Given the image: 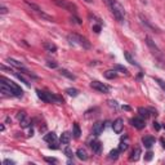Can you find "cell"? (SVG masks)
I'll use <instances>...</instances> for the list:
<instances>
[{
	"instance_id": "cell-1",
	"label": "cell",
	"mask_w": 165,
	"mask_h": 165,
	"mask_svg": "<svg viewBox=\"0 0 165 165\" xmlns=\"http://www.w3.org/2000/svg\"><path fill=\"white\" fill-rule=\"evenodd\" d=\"M110 9L114 14V17L119 21V22H123L125 18V11H124V7L121 5L117 0H110Z\"/></svg>"
},
{
	"instance_id": "cell-2",
	"label": "cell",
	"mask_w": 165,
	"mask_h": 165,
	"mask_svg": "<svg viewBox=\"0 0 165 165\" xmlns=\"http://www.w3.org/2000/svg\"><path fill=\"white\" fill-rule=\"evenodd\" d=\"M67 39H68V41H70L71 45H79L84 49L90 48V43L88 41V39H85L84 36L79 35V34H70Z\"/></svg>"
},
{
	"instance_id": "cell-3",
	"label": "cell",
	"mask_w": 165,
	"mask_h": 165,
	"mask_svg": "<svg viewBox=\"0 0 165 165\" xmlns=\"http://www.w3.org/2000/svg\"><path fill=\"white\" fill-rule=\"evenodd\" d=\"M36 94H38V97H39L43 102H45V103H62V102H63L62 98H59V97H57V95L52 94V93L43 92V90H40V89L36 90Z\"/></svg>"
},
{
	"instance_id": "cell-4",
	"label": "cell",
	"mask_w": 165,
	"mask_h": 165,
	"mask_svg": "<svg viewBox=\"0 0 165 165\" xmlns=\"http://www.w3.org/2000/svg\"><path fill=\"white\" fill-rule=\"evenodd\" d=\"M25 4H26V5H29V7L31 8V9H32L34 12H35V13H38V14L41 17V18H44V20H47V21H50V22H53V21H54V18H53V17H52V16H49V14H47V13H45L44 11H43L39 5H38V4H35V3H31V2H29V0H25Z\"/></svg>"
},
{
	"instance_id": "cell-5",
	"label": "cell",
	"mask_w": 165,
	"mask_h": 165,
	"mask_svg": "<svg viewBox=\"0 0 165 165\" xmlns=\"http://www.w3.org/2000/svg\"><path fill=\"white\" fill-rule=\"evenodd\" d=\"M56 5H58L59 8H63L65 11H68V12H71V13H75L76 9H77V7L71 3V2H68V0H52Z\"/></svg>"
},
{
	"instance_id": "cell-6",
	"label": "cell",
	"mask_w": 165,
	"mask_h": 165,
	"mask_svg": "<svg viewBox=\"0 0 165 165\" xmlns=\"http://www.w3.org/2000/svg\"><path fill=\"white\" fill-rule=\"evenodd\" d=\"M2 83H4V84H7L9 88L12 89V93H13V95L14 97H22V94H23V92H22V89L20 88L17 84H14L13 81H11V80H8L7 77H2Z\"/></svg>"
},
{
	"instance_id": "cell-7",
	"label": "cell",
	"mask_w": 165,
	"mask_h": 165,
	"mask_svg": "<svg viewBox=\"0 0 165 165\" xmlns=\"http://www.w3.org/2000/svg\"><path fill=\"white\" fill-rule=\"evenodd\" d=\"M146 44H147V47L150 48V50L152 52V54H154V56L161 58V50L158 48V45L155 44V41H152V39H151L150 36H147V38H146Z\"/></svg>"
},
{
	"instance_id": "cell-8",
	"label": "cell",
	"mask_w": 165,
	"mask_h": 165,
	"mask_svg": "<svg viewBox=\"0 0 165 165\" xmlns=\"http://www.w3.org/2000/svg\"><path fill=\"white\" fill-rule=\"evenodd\" d=\"M90 86H92L94 90H97V92H99V93H105V94H106V93L110 92V86H108V85L103 84V83H101V81H97V80L92 81Z\"/></svg>"
},
{
	"instance_id": "cell-9",
	"label": "cell",
	"mask_w": 165,
	"mask_h": 165,
	"mask_svg": "<svg viewBox=\"0 0 165 165\" xmlns=\"http://www.w3.org/2000/svg\"><path fill=\"white\" fill-rule=\"evenodd\" d=\"M44 141L50 144L49 146L50 149H57V135L54 133H48V134H45Z\"/></svg>"
},
{
	"instance_id": "cell-10",
	"label": "cell",
	"mask_w": 165,
	"mask_h": 165,
	"mask_svg": "<svg viewBox=\"0 0 165 165\" xmlns=\"http://www.w3.org/2000/svg\"><path fill=\"white\" fill-rule=\"evenodd\" d=\"M123 128H124V120L121 119V117L116 119L114 121V124H112V129H114V132L117 133V134L123 132Z\"/></svg>"
},
{
	"instance_id": "cell-11",
	"label": "cell",
	"mask_w": 165,
	"mask_h": 165,
	"mask_svg": "<svg viewBox=\"0 0 165 165\" xmlns=\"http://www.w3.org/2000/svg\"><path fill=\"white\" fill-rule=\"evenodd\" d=\"M130 123H132V125L134 126V128H137V129H143L144 126H146V124H144V119L143 117H134V119H132L130 120Z\"/></svg>"
},
{
	"instance_id": "cell-12",
	"label": "cell",
	"mask_w": 165,
	"mask_h": 165,
	"mask_svg": "<svg viewBox=\"0 0 165 165\" xmlns=\"http://www.w3.org/2000/svg\"><path fill=\"white\" fill-rule=\"evenodd\" d=\"M103 129H105V124H103V121H97L94 125H93V134L94 135H99Z\"/></svg>"
},
{
	"instance_id": "cell-13",
	"label": "cell",
	"mask_w": 165,
	"mask_h": 165,
	"mask_svg": "<svg viewBox=\"0 0 165 165\" xmlns=\"http://www.w3.org/2000/svg\"><path fill=\"white\" fill-rule=\"evenodd\" d=\"M141 149L140 147H135V149L132 151V154H130V156H129V160L130 161H137L138 159L141 158Z\"/></svg>"
},
{
	"instance_id": "cell-14",
	"label": "cell",
	"mask_w": 165,
	"mask_h": 165,
	"mask_svg": "<svg viewBox=\"0 0 165 165\" xmlns=\"http://www.w3.org/2000/svg\"><path fill=\"white\" fill-rule=\"evenodd\" d=\"M90 149L95 154H101V151H102V144H101L99 141H92L90 142Z\"/></svg>"
},
{
	"instance_id": "cell-15",
	"label": "cell",
	"mask_w": 165,
	"mask_h": 165,
	"mask_svg": "<svg viewBox=\"0 0 165 165\" xmlns=\"http://www.w3.org/2000/svg\"><path fill=\"white\" fill-rule=\"evenodd\" d=\"M142 143L144 144L146 149H151V147L155 144V138L154 137H144L142 140Z\"/></svg>"
},
{
	"instance_id": "cell-16",
	"label": "cell",
	"mask_w": 165,
	"mask_h": 165,
	"mask_svg": "<svg viewBox=\"0 0 165 165\" xmlns=\"http://www.w3.org/2000/svg\"><path fill=\"white\" fill-rule=\"evenodd\" d=\"M140 18H141L142 23H143V25H146V26H147V27H149V29H151V30H154V31H156V32H159V29L156 27V26H154V25H152V23H151V22H150L149 20H147V18H144V17H143L142 14L140 16Z\"/></svg>"
},
{
	"instance_id": "cell-17",
	"label": "cell",
	"mask_w": 165,
	"mask_h": 165,
	"mask_svg": "<svg viewBox=\"0 0 165 165\" xmlns=\"http://www.w3.org/2000/svg\"><path fill=\"white\" fill-rule=\"evenodd\" d=\"M138 114H140V116H141V117H143V119H147V117H150V115H151V111H150L149 108L140 107V108H138Z\"/></svg>"
},
{
	"instance_id": "cell-18",
	"label": "cell",
	"mask_w": 165,
	"mask_h": 165,
	"mask_svg": "<svg viewBox=\"0 0 165 165\" xmlns=\"http://www.w3.org/2000/svg\"><path fill=\"white\" fill-rule=\"evenodd\" d=\"M70 140H71V134L68 132H65V133H62V135H61V143L62 144H68Z\"/></svg>"
},
{
	"instance_id": "cell-19",
	"label": "cell",
	"mask_w": 165,
	"mask_h": 165,
	"mask_svg": "<svg viewBox=\"0 0 165 165\" xmlns=\"http://www.w3.org/2000/svg\"><path fill=\"white\" fill-rule=\"evenodd\" d=\"M76 156L80 160H86V159H88V154H86L85 149H79V150H77L76 151Z\"/></svg>"
},
{
	"instance_id": "cell-20",
	"label": "cell",
	"mask_w": 165,
	"mask_h": 165,
	"mask_svg": "<svg viewBox=\"0 0 165 165\" xmlns=\"http://www.w3.org/2000/svg\"><path fill=\"white\" fill-rule=\"evenodd\" d=\"M44 49L47 52H50V53H54V52H57V47L54 44H52V43H44Z\"/></svg>"
},
{
	"instance_id": "cell-21",
	"label": "cell",
	"mask_w": 165,
	"mask_h": 165,
	"mask_svg": "<svg viewBox=\"0 0 165 165\" xmlns=\"http://www.w3.org/2000/svg\"><path fill=\"white\" fill-rule=\"evenodd\" d=\"M59 72H61V75H63V76L68 77V79H70V80H75V79H76V76H75L74 74H71L70 71H67V70H65V68H62V70H61Z\"/></svg>"
},
{
	"instance_id": "cell-22",
	"label": "cell",
	"mask_w": 165,
	"mask_h": 165,
	"mask_svg": "<svg viewBox=\"0 0 165 165\" xmlns=\"http://www.w3.org/2000/svg\"><path fill=\"white\" fill-rule=\"evenodd\" d=\"M124 57L126 58V61H128V62L130 63V65H134V66H138V63H137V61L132 57V54H130V53H128V52H125V53H124Z\"/></svg>"
},
{
	"instance_id": "cell-23",
	"label": "cell",
	"mask_w": 165,
	"mask_h": 165,
	"mask_svg": "<svg viewBox=\"0 0 165 165\" xmlns=\"http://www.w3.org/2000/svg\"><path fill=\"white\" fill-rule=\"evenodd\" d=\"M74 137L75 138H79L80 137V134H81V130H80V126H79V124H77V123H75L74 124Z\"/></svg>"
},
{
	"instance_id": "cell-24",
	"label": "cell",
	"mask_w": 165,
	"mask_h": 165,
	"mask_svg": "<svg viewBox=\"0 0 165 165\" xmlns=\"http://www.w3.org/2000/svg\"><path fill=\"white\" fill-rule=\"evenodd\" d=\"M116 76H117V72L115 70H108V71L105 72V77H106V79H114V77H116Z\"/></svg>"
},
{
	"instance_id": "cell-25",
	"label": "cell",
	"mask_w": 165,
	"mask_h": 165,
	"mask_svg": "<svg viewBox=\"0 0 165 165\" xmlns=\"http://www.w3.org/2000/svg\"><path fill=\"white\" fill-rule=\"evenodd\" d=\"M66 93H67L68 95H71V97H76V95L79 94V90L75 89V88H67V89H66Z\"/></svg>"
},
{
	"instance_id": "cell-26",
	"label": "cell",
	"mask_w": 165,
	"mask_h": 165,
	"mask_svg": "<svg viewBox=\"0 0 165 165\" xmlns=\"http://www.w3.org/2000/svg\"><path fill=\"white\" fill-rule=\"evenodd\" d=\"M119 152H120L119 149H117V150H112V151L110 152V155H108V158H110L111 160H116L117 156H119Z\"/></svg>"
},
{
	"instance_id": "cell-27",
	"label": "cell",
	"mask_w": 165,
	"mask_h": 165,
	"mask_svg": "<svg viewBox=\"0 0 165 165\" xmlns=\"http://www.w3.org/2000/svg\"><path fill=\"white\" fill-rule=\"evenodd\" d=\"M14 75H16L17 77H18V79H20V80H22V81H23V83H25L26 85H30V81H29L27 79H26V77H25V76H23L22 74H18V72H14Z\"/></svg>"
},
{
	"instance_id": "cell-28",
	"label": "cell",
	"mask_w": 165,
	"mask_h": 165,
	"mask_svg": "<svg viewBox=\"0 0 165 165\" xmlns=\"http://www.w3.org/2000/svg\"><path fill=\"white\" fill-rule=\"evenodd\" d=\"M119 150H120V152L126 151V150H128V143H126V142H121V143L119 144Z\"/></svg>"
},
{
	"instance_id": "cell-29",
	"label": "cell",
	"mask_w": 165,
	"mask_h": 165,
	"mask_svg": "<svg viewBox=\"0 0 165 165\" xmlns=\"http://www.w3.org/2000/svg\"><path fill=\"white\" fill-rule=\"evenodd\" d=\"M155 81H158V84L161 86V89L165 92V81L161 80V79H159V77H155Z\"/></svg>"
},
{
	"instance_id": "cell-30",
	"label": "cell",
	"mask_w": 165,
	"mask_h": 165,
	"mask_svg": "<svg viewBox=\"0 0 165 165\" xmlns=\"http://www.w3.org/2000/svg\"><path fill=\"white\" fill-rule=\"evenodd\" d=\"M17 119H18L20 121H22L23 119H26V112L25 111H20L18 114H17Z\"/></svg>"
},
{
	"instance_id": "cell-31",
	"label": "cell",
	"mask_w": 165,
	"mask_h": 165,
	"mask_svg": "<svg viewBox=\"0 0 165 165\" xmlns=\"http://www.w3.org/2000/svg\"><path fill=\"white\" fill-rule=\"evenodd\" d=\"M20 123H21V125H22L23 128H27V126L30 125V120H29L27 117H26V119H23L22 121H20Z\"/></svg>"
},
{
	"instance_id": "cell-32",
	"label": "cell",
	"mask_w": 165,
	"mask_h": 165,
	"mask_svg": "<svg viewBox=\"0 0 165 165\" xmlns=\"http://www.w3.org/2000/svg\"><path fill=\"white\" fill-rule=\"evenodd\" d=\"M65 155L67 156V158H72V150L70 149V147H66L65 149Z\"/></svg>"
},
{
	"instance_id": "cell-33",
	"label": "cell",
	"mask_w": 165,
	"mask_h": 165,
	"mask_svg": "<svg viewBox=\"0 0 165 165\" xmlns=\"http://www.w3.org/2000/svg\"><path fill=\"white\" fill-rule=\"evenodd\" d=\"M115 68H116V70H119V71H121V72H124V74H126V72H128L126 68H125V67H123V66H120V65L115 66Z\"/></svg>"
},
{
	"instance_id": "cell-34",
	"label": "cell",
	"mask_w": 165,
	"mask_h": 165,
	"mask_svg": "<svg viewBox=\"0 0 165 165\" xmlns=\"http://www.w3.org/2000/svg\"><path fill=\"white\" fill-rule=\"evenodd\" d=\"M151 159H152V152H147L146 156H144V160L146 161H150Z\"/></svg>"
},
{
	"instance_id": "cell-35",
	"label": "cell",
	"mask_w": 165,
	"mask_h": 165,
	"mask_svg": "<svg viewBox=\"0 0 165 165\" xmlns=\"http://www.w3.org/2000/svg\"><path fill=\"white\" fill-rule=\"evenodd\" d=\"M44 160H45L47 163H50V164H52V163H54V164L57 163V159H54V158H45Z\"/></svg>"
},
{
	"instance_id": "cell-36",
	"label": "cell",
	"mask_w": 165,
	"mask_h": 165,
	"mask_svg": "<svg viewBox=\"0 0 165 165\" xmlns=\"http://www.w3.org/2000/svg\"><path fill=\"white\" fill-rule=\"evenodd\" d=\"M93 31L98 34V32L101 31V26H99V25H95V26H93Z\"/></svg>"
},
{
	"instance_id": "cell-37",
	"label": "cell",
	"mask_w": 165,
	"mask_h": 165,
	"mask_svg": "<svg viewBox=\"0 0 165 165\" xmlns=\"http://www.w3.org/2000/svg\"><path fill=\"white\" fill-rule=\"evenodd\" d=\"M48 66H49V67L56 68V67H57V63H56V62H53V61H48Z\"/></svg>"
},
{
	"instance_id": "cell-38",
	"label": "cell",
	"mask_w": 165,
	"mask_h": 165,
	"mask_svg": "<svg viewBox=\"0 0 165 165\" xmlns=\"http://www.w3.org/2000/svg\"><path fill=\"white\" fill-rule=\"evenodd\" d=\"M74 20V22L75 23H77V25H81V21H80V18H77V17H72V18H71V21Z\"/></svg>"
},
{
	"instance_id": "cell-39",
	"label": "cell",
	"mask_w": 165,
	"mask_h": 165,
	"mask_svg": "<svg viewBox=\"0 0 165 165\" xmlns=\"http://www.w3.org/2000/svg\"><path fill=\"white\" fill-rule=\"evenodd\" d=\"M7 12H8V9H7L5 7H2V8H0V13H2V14H5Z\"/></svg>"
},
{
	"instance_id": "cell-40",
	"label": "cell",
	"mask_w": 165,
	"mask_h": 165,
	"mask_svg": "<svg viewBox=\"0 0 165 165\" xmlns=\"http://www.w3.org/2000/svg\"><path fill=\"white\" fill-rule=\"evenodd\" d=\"M154 128H155L156 130H160V128H161V126H160V124H159V123H156V121H155V123H154Z\"/></svg>"
},
{
	"instance_id": "cell-41",
	"label": "cell",
	"mask_w": 165,
	"mask_h": 165,
	"mask_svg": "<svg viewBox=\"0 0 165 165\" xmlns=\"http://www.w3.org/2000/svg\"><path fill=\"white\" fill-rule=\"evenodd\" d=\"M3 164H4V165H7V164H11V165H13V164H14V161H12V160H8V159H7V160H4V161H3Z\"/></svg>"
},
{
	"instance_id": "cell-42",
	"label": "cell",
	"mask_w": 165,
	"mask_h": 165,
	"mask_svg": "<svg viewBox=\"0 0 165 165\" xmlns=\"http://www.w3.org/2000/svg\"><path fill=\"white\" fill-rule=\"evenodd\" d=\"M108 103H110V106H111V107H112V106H114V107H115V108H116V107H117V105H116V102H115V101H110V102H108Z\"/></svg>"
},
{
	"instance_id": "cell-43",
	"label": "cell",
	"mask_w": 165,
	"mask_h": 165,
	"mask_svg": "<svg viewBox=\"0 0 165 165\" xmlns=\"http://www.w3.org/2000/svg\"><path fill=\"white\" fill-rule=\"evenodd\" d=\"M160 142H161L163 149H165V138H161V140H160Z\"/></svg>"
},
{
	"instance_id": "cell-44",
	"label": "cell",
	"mask_w": 165,
	"mask_h": 165,
	"mask_svg": "<svg viewBox=\"0 0 165 165\" xmlns=\"http://www.w3.org/2000/svg\"><path fill=\"white\" fill-rule=\"evenodd\" d=\"M84 2H86V3H92L93 0H84Z\"/></svg>"
}]
</instances>
